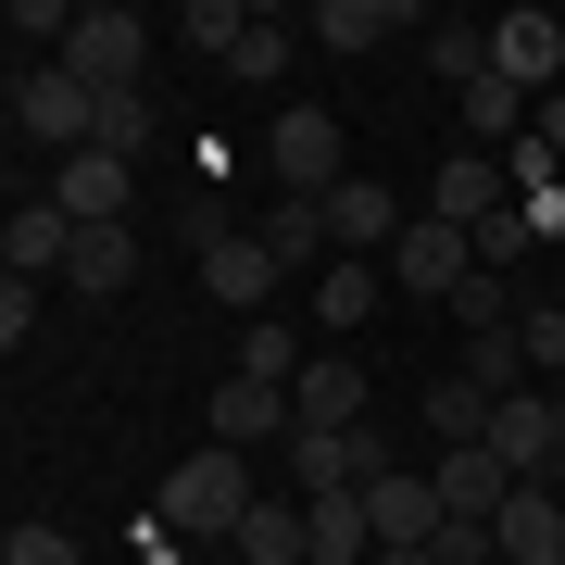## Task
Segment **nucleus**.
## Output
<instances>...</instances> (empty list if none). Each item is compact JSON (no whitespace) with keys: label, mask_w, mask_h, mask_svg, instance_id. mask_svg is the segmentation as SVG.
<instances>
[{"label":"nucleus","mask_w":565,"mask_h":565,"mask_svg":"<svg viewBox=\"0 0 565 565\" xmlns=\"http://www.w3.org/2000/svg\"><path fill=\"white\" fill-rule=\"evenodd\" d=\"M252 503H264V490H252V452L202 440L189 465H163V490H151V527H177L189 553H226V541L252 527Z\"/></svg>","instance_id":"1"},{"label":"nucleus","mask_w":565,"mask_h":565,"mask_svg":"<svg viewBox=\"0 0 565 565\" xmlns=\"http://www.w3.org/2000/svg\"><path fill=\"white\" fill-rule=\"evenodd\" d=\"M13 139H51L63 163H76L88 139H102V88H76L63 63H13Z\"/></svg>","instance_id":"2"},{"label":"nucleus","mask_w":565,"mask_h":565,"mask_svg":"<svg viewBox=\"0 0 565 565\" xmlns=\"http://www.w3.org/2000/svg\"><path fill=\"white\" fill-rule=\"evenodd\" d=\"M139 63H151V25L126 13V0H88V13H76V39H63V76H76V88H102V102H126V88H139Z\"/></svg>","instance_id":"3"},{"label":"nucleus","mask_w":565,"mask_h":565,"mask_svg":"<svg viewBox=\"0 0 565 565\" xmlns=\"http://www.w3.org/2000/svg\"><path fill=\"white\" fill-rule=\"evenodd\" d=\"M364 478H390L377 427H289V503H327V490H364Z\"/></svg>","instance_id":"4"},{"label":"nucleus","mask_w":565,"mask_h":565,"mask_svg":"<svg viewBox=\"0 0 565 565\" xmlns=\"http://www.w3.org/2000/svg\"><path fill=\"white\" fill-rule=\"evenodd\" d=\"M340 114H277L264 126V163H277V189L289 202H327V189H352V163H340Z\"/></svg>","instance_id":"5"},{"label":"nucleus","mask_w":565,"mask_h":565,"mask_svg":"<svg viewBox=\"0 0 565 565\" xmlns=\"http://www.w3.org/2000/svg\"><path fill=\"white\" fill-rule=\"evenodd\" d=\"M465 277H478V239H465V226H440V214H415L403 239H390V289H403V302H452Z\"/></svg>","instance_id":"6"},{"label":"nucleus","mask_w":565,"mask_h":565,"mask_svg":"<svg viewBox=\"0 0 565 565\" xmlns=\"http://www.w3.org/2000/svg\"><path fill=\"white\" fill-rule=\"evenodd\" d=\"M503 202H515L503 151H440V163H427V214H440V226H465V239H478Z\"/></svg>","instance_id":"7"},{"label":"nucleus","mask_w":565,"mask_h":565,"mask_svg":"<svg viewBox=\"0 0 565 565\" xmlns=\"http://www.w3.org/2000/svg\"><path fill=\"white\" fill-rule=\"evenodd\" d=\"M202 289L226 315H264V302H277V252H264L252 226H202Z\"/></svg>","instance_id":"8"},{"label":"nucleus","mask_w":565,"mask_h":565,"mask_svg":"<svg viewBox=\"0 0 565 565\" xmlns=\"http://www.w3.org/2000/svg\"><path fill=\"white\" fill-rule=\"evenodd\" d=\"M76 239H88V226L63 214V202H13V226H0V264L39 289V277H76Z\"/></svg>","instance_id":"9"},{"label":"nucleus","mask_w":565,"mask_h":565,"mask_svg":"<svg viewBox=\"0 0 565 565\" xmlns=\"http://www.w3.org/2000/svg\"><path fill=\"white\" fill-rule=\"evenodd\" d=\"M427 478H440V515H465V527H490L515 503V465L490 452V440H465V452H427Z\"/></svg>","instance_id":"10"},{"label":"nucleus","mask_w":565,"mask_h":565,"mask_svg":"<svg viewBox=\"0 0 565 565\" xmlns=\"http://www.w3.org/2000/svg\"><path fill=\"white\" fill-rule=\"evenodd\" d=\"M490 553H503V565H565V503H553V478H515V503L490 515Z\"/></svg>","instance_id":"11"},{"label":"nucleus","mask_w":565,"mask_h":565,"mask_svg":"<svg viewBox=\"0 0 565 565\" xmlns=\"http://www.w3.org/2000/svg\"><path fill=\"white\" fill-rule=\"evenodd\" d=\"M364 515H377V553L440 541V478H427V465H390V478H364Z\"/></svg>","instance_id":"12"},{"label":"nucleus","mask_w":565,"mask_h":565,"mask_svg":"<svg viewBox=\"0 0 565 565\" xmlns=\"http://www.w3.org/2000/svg\"><path fill=\"white\" fill-rule=\"evenodd\" d=\"M403 226H415V214L390 202L377 177H352V189H327V239H340L352 264H390V239H403Z\"/></svg>","instance_id":"13"},{"label":"nucleus","mask_w":565,"mask_h":565,"mask_svg":"<svg viewBox=\"0 0 565 565\" xmlns=\"http://www.w3.org/2000/svg\"><path fill=\"white\" fill-rule=\"evenodd\" d=\"M490 76H515V88H541V102H553V76H565V25H553V13H503V25H490Z\"/></svg>","instance_id":"14"},{"label":"nucleus","mask_w":565,"mask_h":565,"mask_svg":"<svg viewBox=\"0 0 565 565\" xmlns=\"http://www.w3.org/2000/svg\"><path fill=\"white\" fill-rule=\"evenodd\" d=\"M252 239L277 252V277H327V264H340V239H327V202H289V189H277V214H264Z\"/></svg>","instance_id":"15"},{"label":"nucleus","mask_w":565,"mask_h":565,"mask_svg":"<svg viewBox=\"0 0 565 565\" xmlns=\"http://www.w3.org/2000/svg\"><path fill=\"white\" fill-rule=\"evenodd\" d=\"M289 415H302V427H364V364L352 352H315L302 377H289Z\"/></svg>","instance_id":"16"},{"label":"nucleus","mask_w":565,"mask_h":565,"mask_svg":"<svg viewBox=\"0 0 565 565\" xmlns=\"http://www.w3.org/2000/svg\"><path fill=\"white\" fill-rule=\"evenodd\" d=\"M289 427H302V415H289V390H264V377H226V390H214V440H226V452L289 440Z\"/></svg>","instance_id":"17"},{"label":"nucleus","mask_w":565,"mask_h":565,"mask_svg":"<svg viewBox=\"0 0 565 565\" xmlns=\"http://www.w3.org/2000/svg\"><path fill=\"white\" fill-rule=\"evenodd\" d=\"M490 415H503V403H490V390L465 377V364H452V377H427V452H465V440H490Z\"/></svg>","instance_id":"18"},{"label":"nucleus","mask_w":565,"mask_h":565,"mask_svg":"<svg viewBox=\"0 0 565 565\" xmlns=\"http://www.w3.org/2000/svg\"><path fill=\"white\" fill-rule=\"evenodd\" d=\"M51 202L76 214V226H126V163H114V151H76V163L51 177Z\"/></svg>","instance_id":"19"},{"label":"nucleus","mask_w":565,"mask_h":565,"mask_svg":"<svg viewBox=\"0 0 565 565\" xmlns=\"http://www.w3.org/2000/svg\"><path fill=\"white\" fill-rule=\"evenodd\" d=\"M403 0H315L302 13V39H327V51H377V39H403Z\"/></svg>","instance_id":"20"},{"label":"nucleus","mask_w":565,"mask_h":565,"mask_svg":"<svg viewBox=\"0 0 565 565\" xmlns=\"http://www.w3.org/2000/svg\"><path fill=\"white\" fill-rule=\"evenodd\" d=\"M427 76L465 102V88L490 76V25H478V13H427Z\"/></svg>","instance_id":"21"},{"label":"nucleus","mask_w":565,"mask_h":565,"mask_svg":"<svg viewBox=\"0 0 565 565\" xmlns=\"http://www.w3.org/2000/svg\"><path fill=\"white\" fill-rule=\"evenodd\" d=\"M226 553H252V565H315V515L302 503H252V527Z\"/></svg>","instance_id":"22"},{"label":"nucleus","mask_w":565,"mask_h":565,"mask_svg":"<svg viewBox=\"0 0 565 565\" xmlns=\"http://www.w3.org/2000/svg\"><path fill=\"white\" fill-rule=\"evenodd\" d=\"M289 51H302V25H289V13H252L239 39H226V76H252V88H277V76H289Z\"/></svg>","instance_id":"23"},{"label":"nucleus","mask_w":565,"mask_h":565,"mask_svg":"<svg viewBox=\"0 0 565 565\" xmlns=\"http://www.w3.org/2000/svg\"><path fill=\"white\" fill-rule=\"evenodd\" d=\"M440 315L465 327V340H503V327L527 315V289H515V277H490V264H478V277H465V289H452V302H440Z\"/></svg>","instance_id":"24"},{"label":"nucleus","mask_w":565,"mask_h":565,"mask_svg":"<svg viewBox=\"0 0 565 565\" xmlns=\"http://www.w3.org/2000/svg\"><path fill=\"white\" fill-rule=\"evenodd\" d=\"M302 364H315V340H289L277 315H252V327H239V364H226V377H264V390H289Z\"/></svg>","instance_id":"25"},{"label":"nucleus","mask_w":565,"mask_h":565,"mask_svg":"<svg viewBox=\"0 0 565 565\" xmlns=\"http://www.w3.org/2000/svg\"><path fill=\"white\" fill-rule=\"evenodd\" d=\"M377 289H390V264H327V277H315V327H364V315H377Z\"/></svg>","instance_id":"26"},{"label":"nucleus","mask_w":565,"mask_h":565,"mask_svg":"<svg viewBox=\"0 0 565 565\" xmlns=\"http://www.w3.org/2000/svg\"><path fill=\"white\" fill-rule=\"evenodd\" d=\"M126 277H139V239H126V226H88V239H76V289H88V302H114Z\"/></svg>","instance_id":"27"},{"label":"nucleus","mask_w":565,"mask_h":565,"mask_svg":"<svg viewBox=\"0 0 565 565\" xmlns=\"http://www.w3.org/2000/svg\"><path fill=\"white\" fill-rule=\"evenodd\" d=\"M465 126L515 151V139H527V126H541V114H527V88H515V76H478V88H465Z\"/></svg>","instance_id":"28"},{"label":"nucleus","mask_w":565,"mask_h":565,"mask_svg":"<svg viewBox=\"0 0 565 565\" xmlns=\"http://www.w3.org/2000/svg\"><path fill=\"white\" fill-rule=\"evenodd\" d=\"M515 340H527V377H541V390H565V302H553V289L515 315Z\"/></svg>","instance_id":"29"},{"label":"nucleus","mask_w":565,"mask_h":565,"mask_svg":"<svg viewBox=\"0 0 565 565\" xmlns=\"http://www.w3.org/2000/svg\"><path fill=\"white\" fill-rule=\"evenodd\" d=\"M527 239H541V226H527V202H503V214L478 226V264H490V277H515V264H527Z\"/></svg>","instance_id":"30"},{"label":"nucleus","mask_w":565,"mask_h":565,"mask_svg":"<svg viewBox=\"0 0 565 565\" xmlns=\"http://www.w3.org/2000/svg\"><path fill=\"white\" fill-rule=\"evenodd\" d=\"M139 139H151V88H126V102H102V139H88V151L139 163Z\"/></svg>","instance_id":"31"},{"label":"nucleus","mask_w":565,"mask_h":565,"mask_svg":"<svg viewBox=\"0 0 565 565\" xmlns=\"http://www.w3.org/2000/svg\"><path fill=\"white\" fill-rule=\"evenodd\" d=\"M0 565H88V553H76V541H63V527H51V515H25V527H13V541H0Z\"/></svg>","instance_id":"32"},{"label":"nucleus","mask_w":565,"mask_h":565,"mask_svg":"<svg viewBox=\"0 0 565 565\" xmlns=\"http://www.w3.org/2000/svg\"><path fill=\"white\" fill-rule=\"evenodd\" d=\"M239 25H252V0H202V13H189V39L226 63V39H239Z\"/></svg>","instance_id":"33"},{"label":"nucleus","mask_w":565,"mask_h":565,"mask_svg":"<svg viewBox=\"0 0 565 565\" xmlns=\"http://www.w3.org/2000/svg\"><path fill=\"white\" fill-rule=\"evenodd\" d=\"M427 565H490V527H465V515H440V541H427Z\"/></svg>","instance_id":"34"},{"label":"nucleus","mask_w":565,"mask_h":565,"mask_svg":"<svg viewBox=\"0 0 565 565\" xmlns=\"http://www.w3.org/2000/svg\"><path fill=\"white\" fill-rule=\"evenodd\" d=\"M527 139H541V151L565 163V88H553V102H541V126H527Z\"/></svg>","instance_id":"35"},{"label":"nucleus","mask_w":565,"mask_h":565,"mask_svg":"<svg viewBox=\"0 0 565 565\" xmlns=\"http://www.w3.org/2000/svg\"><path fill=\"white\" fill-rule=\"evenodd\" d=\"M202 565H252V553H202Z\"/></svg>","instance_id":"36"},{"label":"nucleus","mask_w":565,"mask_h":565,"mask_svg":"<svg viewBox=\"0 0 565 565\" xmlns=\"http://www.w3.org/2000/svg\"><path fill=\"white\" fill-rule=\"evenodd\" d=\"M553 302H565V277H553Z\"/></svg>","instance_id":"37"},{"label":"nucleus","mask_w":565,"mask_h":565,"mask_svg":"<svg viewBox=\"0 0 565 565\" xmlns=\"http://www.w3.org/2000/svg\"><path fill=\"white\" fill-rule=\"evenodd\" d=\"M490 565H503V553H490Z\"/></svg>","instance_id":"38"}]
</instances>
